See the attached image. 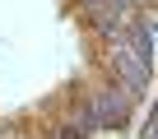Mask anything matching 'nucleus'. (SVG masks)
<instances>
[{
	"label": "nucleus",
	"mask_w": 158,
	"mask_h": 139,
	"mask_svg": "<svg viewBox=\"0 0 158 139\" xmlns=\"http://www.w3.org/2000/svg\"><path fill=\"white\" fill-rule=\"evenodd\" d=\"M93 111H98L102 125H121V121H126V97H121V93H102V97L93 102Z\"/></svg>",
	"instance_id": "f257e3e1"
}]
</instances>
